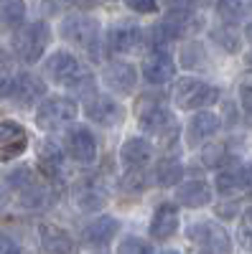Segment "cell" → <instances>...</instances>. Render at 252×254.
<instances>
[{
  "label": "cell",
  "mask_w": 252,
  "mask_h": 254,
  "mask_svg": "<svg viewBox=\"0 0 252 254\" xmlns=\"http://www.w3.org/2000/svg\"><path fill=\"white\" fill-rule=\"evenodd\" d=\"M44 76L67 87L72 94H82V97L94 94V74L89 71L87 64H82L69 51H54L44 61Z\"/></svg>",
  "instance_id": "6da1fadb"
},
{
  "label": "cell",
  "mask_w": 252,
  "mask_h": 254,
  "mask_svg": "<svg viewBox=\"0 0 252 254\" xmlns=\"http://www.w3.org/2000/svg\"><path fill=\"white\" fill-rule=\"evenodd\" d=\"M135 115H138V122L143 130L151 135H158V137H166V145H171L173 137L178 135V127H176L171 110L156 94H143L135 102Z\"/></svg>",
  "instance_id": "7a4b0ae2"
},
{
  "label": "cell",
  "mask_w": 252,
  "mask_h": 254,
  "mask_svg": "<svg viewBox=\"0 0 252 254\" xmlns=\"http://www.w3.org/2000/svg\"><path fill=\"white\" fill-rule=\"evenodd\" d=\"M61 36L77 49H82L84 54H89L92 59H97L99 54V20L92 15H67L59 26Z\"/></svg>",
  "instance_id": "3957f363"
},
{
  "label": "cell",
  "mask_w": 252,
  "mask_h": 254,
  "mask_svg": "<svg viewBox=\"0 0 252 254\" xmlns=\"http://www.w3.org/2000/svg\"><path fill=\"white\" fill-rule=\"evenodd\" d=\"M49 38H51V31L46 26V20H36V23H28L20 31H15L13 36V51L18 54L20 61L26 64H33L44 56L46 46H49Z\"/></svg>",
  "instance_id": "277c9868"
},
{
  "label": "cell",
  "mask_w": 252,
  "mask_h": 254,
  "mask_svg": "<svg viewBox=\"0 0 252 254\" xmlns=\"http://www.w3.org/2000/svg\"><path fill=\"white\" fill-rule=\"evenodd\" d=\"M77 112H79V107H77L74 99H69V97H49V99H44L38 104L33 120H36V125L41 127V130L54 132V130H61L64 125L74 122Z\"/></svg>",
  "instance_id": "5b68a950"
},
{
  "label": "cell",
  "mask_w": 252,
  "mask_h": 254,
  "mask_svg": "<svg viewBox=\"0 0 252 254\" xmlns=\"http://www.w3.org/2000/svg\"><path fill=\"white\" fill-rule=\"evenodd\" d=\"M173 99L181 110H201V107H209V104H214L219 99V89L201 81V79L186 76L176 84Z\"/></svg>",
  "instance_id": "8992f818"
},
{
  "label": "cell",
  "mask_w": 252,
  "mask_h": 254,
  "mask_svg": "<svg viewBox=\"0 0 252 254\" xmlns=\"http://www.w3.org/2000/svg\"><path fill=\"white\" fill-rule=\"evenodd\" d=\"M186 237L194 247H199L204 252H229L232 249L227 229L219 226L217 221H196L186 229Z\"/></svg>",
  "instance_id": "52a82bcc"
},
{
  "label": "cell",
  "mask_w": 252,
  "mask_h": 254,
  "mask_svg": "<svg viewBox=\"0 0 252 254\" xmlns=\"http://www.w3.org/2000/svg\"><path fill=\"white\" fill-rule=\"evenodd\" d=\"M84 112H87V117H89L97 127H104V130L117 127V125L122 122V117H125V107H122L117 99L107 97V94L92 97L87 104H84Z\"/></svg>",
  "instance_id": "ba28073f"
},
{
  "label": "cell",
  "mask_w": 252,
  "mask_h": 254,
  "mask_svg": "<svg viewBox=\"0 0 252 254\" xmlns=\"http://www.w3.org/2000/svg\"><path fill=\"white\" fill-rule=\"evenodd\" d=\"M44 94H46V84L31 71H20L10 79L8 97L18 104V107H31V104H36V99H41Z\"/></svg>",
  "instance_id": "9c48e42d"
},
{
  "label": "cell",
  "mask_w": 252,
  "mask_h": 254,
  "mask_svg": "<svg viewBox=\"0 0 252 254\" xmlns=\"http://www.w3.org/2000/svg\"><path fill=\"white\" fill-rule=\"evenodd\" d=\"M64 145H67V153L82 165H89L97 160V137L92 135L89 127L84 125L72 127L64 137Z\"/></svg>",
  "instance_id": "30bf717a"
},
{
  "label": "cell",
  "mask_w": 252,
  "mask_h": 254,
  "mask_svg": "<svg viewBox=\"0 0 252 254\" xmlns=\"http://www.w3.org/2000/svg\"><path fill=\"white\" fill-rule=\"evenodd\" d=\"M28 147V135L18 122L0 120V163L18 158Z\"/></svg>",
  "instance_id": "8fae6325"
},
{
  "label": "cell",
  "mask_w": 252,
  "mask_h": 254,
  "mask_svg": "<svg viewBox=\"0 0 252 254\" xmlns=\"http://www.w3.org/2000/svg\"><path fill=\"white\" fill-rule=\"evenodd\" d=\"M104 84L117 92V94H130L138 84V71L133 64H125V61H112L107 64V69H104Z\"/></svg>",
  "instance_id": "7c38bea8"
},
{
  "label": "cell",
  "mask_w": 252,
  "mask_h": 254,
  "mask_svg": "<svg viewBox=\"0 0 252 254\" xmlns=\"http://www.w3.org/2000/svg\"><path fill=\"white\" fill-rule=\"evenodd\" d=\"M74 203L84 214H94L104 203H107V188L97 181H82L74 188Z\"/></svg>",
  "instance_id": "4fadbf2b"
},
{
  "label": "cell",
  "mask_w": 252,
  "mask_h": 254,
  "mask_svg": "<svg viewBox=\"0 0 252 254\" xmlns=\"http://www.w3.org/2000/svg\"><path fill=\"white\" fill-rule=\"evenodd\" d=\"M173 74H176V64L168 54L156 51L143 59V76L148 84H166L173 79Z\"/></svg>",
  "instance_id": "5bb4252c"
},
{
  "label": "cell",
  "mask_w": 252,
  "mask_h": 254,
  "mask_svg": "<svg viewBox=\"0 0 252 254\" xmlns=\"http://www.w3.org/2000/svg\"><path fill=\"white\" fill-rule=\"evenodd\" d=\"M140 41H143V31L135 23L112 26L110 36H107V44H110L112 54H130V51H135L140 46Z\"/></svg>",
  "instance_id": "9a60e30c"
},
{
  "label": "cell",
  "mask_w": 252,
  "mask_h": 254,
  "mask_svg": "<svg viewBox=\"0 0 252 254\" xmlns=\"http://www.w3.org/2000/svg\"><path fill=\"white\" fill-rule=\"evenodd\" d=\"M151 237L158 239V242H166L171 239L176 231H178V208L173 203H163L156 208L153 214V221H151Z\"/></svg>",
  "instance_id": "2e32d148"
},
{
  "label": "cell",
  "mask_w": 252,
  "mask_h": 254,
  "mask_svg": "<svg viewBox=\"0 0 252 254\" xmlns=\"http://www.w3.org/2000/svg\"><path fill=\"white\" fill-rule=\"evenodd\" d=\"M153 158V145L145 137H130L120 147V160L128 168H145Z\"/></svg>",
  "instance_id": "e0dca14e"
},
{
  "label": "cell",
  "mask_w": 252,
  "mask_h": 254,
  "mask_svg": "<svg viewBox=\"0 0 252 254\" xmlns=\"http://www.w3.org/2000/svg\"><path fill=\"white\" fill-rule=\"evenodd\" d=\"M117 229H120V221L115 216H99L94 219L89 226H84V242L92 244V247H107L115 234H117Z\"/></svg>",
  "instance_id": "ac0fdd59"
},
{
  "label": "cell",
  "mask_w": 252,
  "mask_h": 254,
  "mask_svg": "<svg viewBox=\"0 0 252 254\" xmlns=\"http://www.w3.org/2000/svg\"><path fill=\"white\" fill-rule=\"evenodd\" d=\"M38 234H41V247H44L46 252L64 254V252H74V249H77L74 237L69 234L67 229H61V226H54V224H41Z\"/></svg>",
  "instance_id": "d6986e66"
},
{
  "label": "cell",
  "mask_w": 252,
  "mask_h": 254,
  "mask_svg": "<svg viewBox=\"0 0 252 254\" xmlns=\"http://www.w3.org/2000/svg\"><path fill=\"white\" fill-rule=\"evenodd\" d=\"M176 201L181 206H188V208L206 206L209 201H212V188H209L204 181H186L176 190Z\"/></svg>",
  "instance_id": "ffe728a7"
},
{
  "label": "cell",
  "mask_w": 252,
  "mask_h": 254,
  "mask_svg": "<svg viewBox=\"0 0 252 254\" xmlns=\"http://www.w3.org/2000/svg\"><path fill=\"white\" fill-rule=\"evenodd\" d=\"M219 125L222 122L214 112H196L191 117V122H188V140H191V145H196L199 140L212 137L219 130Z\"/></svg>",
  "instance_id": "44dd1931"
},
{
  "label": "cell",
  "mask_w": 252,
  "mask_h": 254,
  "mask_svg": "<svg viewBox=\"0 0 252 254\" xmlns=\"http://www.w3.org/2000/svg\"><path fill=\"white\" fill-rule=\"evenodd\" d=\"M64 153H61V147H56L54 142H44L41 145V155H38V165L41 171H44L46 176L56 178L64 173Z\"/></svg>",
  "instance_id": "7402d4cb"
},
{
  "label": "cell",
  "mask_w": 252,
  "mask_h": 254,
  "mask_svg": "<svg viewBox=\"0 0 252 254\" xmlns=\"http://www.w3.org/2000/svg\"><path fill=\"white\" fill-rule=\"evenodd\" d=\"M181 176H183V165L176 160V158H163V160H158V165H156V171H153V181L158 183V186H176L178 181H181Z\"/></svg>",
  "instance_id": "603a6c76"
},
{
  "label": "cell",
  "mask_w": 252,
  "mask_h": 254,
  "mask_svg": "<svg viewBox=\"0 0 252 254\" xmlns=\"http://www.w3.org/2000/svg\"><path fill=\"white\" fill-rule=\"evenodd\" d=\"M212 38L217 41L222 49H227L229 54H237L240 46H242V36L235 31L232 23H227V26H222V28H214V31H212Z\"/></svg>",
  "instance_id": "cb8c5ba5"
},
{
  "label": "cell",
  "mask_w": 252,
  "mask_h": 254,
  "mask_svg": "<svg viewBox=\"0 0 252 254\" xmlns=\"http://www.w3.org/2000/svg\"><path fill=\"white\" fill-rule=\"evenodd\" d=\"M26 15V3L23 0H0V20L8 26H18L23 23Z\"/></svg>",
  "instance_id": "d4e9b609"
},
{
  "label": "cell",
  "mask_w": 252,
  "mask_h": 254,
  "mask_svg": "<svg viewBox=\"0 0 252 254\" xmlns=\"http://www.w3.org/2000/svg\"><path fill=\"white\" fill-rule=\"evenodd\" d=\"M242 186V168L237 165H229L217 176V188L222 193H235V190Z\"/></svg>",
  "instance_id": "484cf974"
},
{
  "label": "cell",
  "mask_w": 252,
  "mask_h": 254,
  "mask_svg": "<svg viewBox=\"0 0 252 254\" xmlns=\"http://www.w3.org/2000/svg\"><path fill=\"white\" fill-rule=\"evenodd\" d=\"M49 201H51V193L44 186L33 183V186L23 188V198H20L23 206H28V208H44V206H49Z\"/></svg>",
  "instance_id": "4316f807"
},
{
  "label": "cell",
  "mask_w": 252,
  "mask_h": 254,
  "mask_svg": "<svg viewBox=\"0 0 252 254\" xmlns=\"http://www.w3.org/2000/svg\"><path fill=\"white\" fill-rule=\"evenodd\" d=\"M217 13L224 23H237L245 13V0H219L217 3Z\"/></svg>",
  "instance_id": "83f0119b"
},
{
  "label": "cell",
  "mask_w": 252,
  "mask_h": 254,
  "mask_svg": "<svg viewBox=\"0 0 252 254\" xmlns=\"http://www.w3.org/2000/svg\"><path fill=\"white\" fill-rule=\"evenodd\" d=\"M237 239L242 244V249L252 252V206L240 216V229H237Z\"/></svg>",
  "instance_id": "f1b7e54d"
},
{
  "label": "cell",
  "mask_w": 252,
  "mask_h": 254,
  "mask_svg": "<svg viewBox=\"0 0 252 254\" xmlns=\"http://www.w3.org/2000/svg\"><path fill=\"white\" fill-rule=\"evenodd\" d=\"M201 160H204V165H209V168H217V165H222V163L227 160V147H224L222 142L206 145L204 150H201Z\"/></svg>",
  "instance_id": "f546056e"
},
{
  "label": "cell",
  "mask_w": 252,
  "mask_h": 254,
  "mask_svg": "<svg viewBox=\"0 0 252 254\" xmlns=\"http://www.w3.org/2000/svg\"><path fill=\"white\" fill-rule=\"evenodd\" d=\"M117 252H122V254H151V252H156V247L153 244H148V242H143V239H138V237H128L120 247H117Z\"/></svg>",
  "instance_id": "4dcf8cb0"
},
{
  "label": "cell",
  "mask_w": 252,
  "mask_h": 254,
  "mask_svg": "<svg viewBox=\"0 0 252 254\" xmlns=\"http://www.w3.org/2000/svg\"><path fill=\"white\" fill-rule=\"evenodd\" d=\"M8 183L23 190V188H28V186L36 183V181H33V171H31V168H18V171L8 173Z\"/></svg>",
  "instance_id": "1f68e13d"
},
{
  "label": "cell",
  "mask_w": 252,
  "mask_h": 254,
  "mask_svg": "<svg viewBox=\"0 0 252 254\" xmlns=\"http://www.w3.org/2000/svg\"><path fill=\"white\" fill-rule=\"evenodd\" d=\"M125 5L135 13H156L158 10V0H125Z\"/></svg>",
  "instance_id": "d6a6232c"
},
{
  "label": "cell",
  "mask_w": 252,
  "mask_h": 254,
  "mask_svg": "<svg viewBox=\"0 0 252 254\" xmlns=\"http://www.w3.org/2000/svg\"><path fill=\"white\" fill-rule=\"evenodd\" d=\"M240 102H242V110L252 117V84H242V89H240Z\"/></svg>",
  "instance_id": "836d02e7"
},
{
  "label": "cell",
  "mask_w": 252,
  "mask_h": 254,
  "mask_svg": "<svg viewBox=\"0 0 252 254\" xmlns=\"http://www.w3.org/2000/svg\"><path fill=\"white\" fill-rule=\"evenodd\" d=\"M15 252H20V247H18L10 237L0 234V254H15Z\"/></svg>",
  "instance_id": "e575fe53"
},
{
  "label": "cell",
  "mask_w": 252,
  "mask_h": 254,
  "mask_svg": "<svg viewBox=\"0 0 252 254\" xmlns=\"http://www.w3.org/2000/svg\"><path fill=\"white\" fill-rule=\"evenodd\" d=\"M242 188L252 190V163H247V165L242 168Z\"/></svg>",
  "instance_id": "d590c367"
},
{
  "label": "cell",
  "mask_w": 252,
  "mask_h": 254,
  "mask_svg": "<svg viewBox=\"0 0 252 254\" xmlns=\"http://www.w3.org/2000/svg\"><path fill=\"white\" fill-rule=\"evenodd\" d=\"M8 87H10V79L0 76V97H8Z\"/></svg>",
  "instance_id": "8d00e7d4"
},
{
  "label": "cell",
  "mask_w": 252,
  "mask_h": 254,
  "mask_svg": "<svg viewBox=\"0 0 252 254\" xmlns=\"http://www.w3.org/2000/svg\"><path fill=\"white\" fill-rule=\"evenodd\" d=\"M49 3H51V5H56V8H61L64 3H72V0H49Z\"/></svg>",
  "instance_id": "74e56055"
},
{
  "label": "cell",
  "mask_w": 252,
  "mask_h": 254,
  "mask_svg": "<svg viewBox=\"0 0 252 254\" xmlns=\"http://www.w3.org/2000/svg\"><path fill=\"white\" fill-rule=\"evenodd\" d=\"M245 36H247V38H250V41H252V23H250V26H247V31H245Z\"/></svg>",
  "instance_id": "f35d334b"
},
{
  "label": "cell",
  "mask_w": 252,
  "mask_h": 254,
  "mask_svg": "<svg viewBox=\"0 0 252 254\" xmlns=\"http://www.w3.org/2000/svg\"><path fill=\"white\" fill-rule=\"evenodd\" d=\"M3 203H5V190L0 188V206H3Z\"/></svg>",
  "instance_id": "ab89813d"
},
{
  "label": "cell",
  "mask_w": 252,
  "mask_h": 254,
  "mask_svg": "<svg viewBox=\"0 0 252 254\" xmlns=\"http://www.w3.org/2000/svg\"><path fill=\"white\" fill-rule=\"evenodd\" d=\"M247 61H250V64H252V51H250V56H247Z\"/></svg>",
  "instance_id": "60d3db41"
},
{
  "label": "cell",
  "mask_w": 252,
  "mask_h": 254,
  "mask_svg": "<svg viewBox=\"0 0 252 254\" xmlns=\"http://www.w3.org/2000/svg\"><path fill=\"white\" fill-rule=\"evenodd\" d=\"M87 3H97V0H87Z\"/></svg>",
  "instance_id": "b9f144b4"
}]
</instances>
